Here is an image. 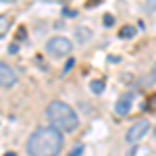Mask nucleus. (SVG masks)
Instances as JSON below:
<instances>
[{"instance_id": "nucleus-18", "label": "nucleus", "mask_w": 156, "mask_h": 156, "mask_svg": "<svg viewBox=\"0 0 156 156\" xmlns=\"http://www.w3.org/2000/svg\"><path fill=\"white\" fill-rule=\"evenodd\" d=\"M2 2H15V0H2Z\"/></svg>"}, {"instance_id": "nucleus-1", "label": "nucleus", "mask_w": 156, "mask_h": 156, "mask_svg": "<svg viewBox=\"0 0 156 156\" xmlns=\"http://www.w3.org/2000/svg\"><path fill=\"white\" fill-rule=\"evenodd\" d=\"M65 144V137L58 129L37 127L27 140V154L29 156H58Z\"/></svg>"}, {"instance_id": "nucleus-15", "label": "nucleus", "mask_w": 156, "mask_h": 156, "mask_svg": "<svg viewBox=\"0 0 156 156\" xmlns=\"http://www.w3.org/2000/svg\"><path fill=\"white\" fill-rule=\"evenodd\" d=\"M150 108H152V110H156V96L152 98V102H150Z\"/></svg>"}, {"instance_id": "nucleus-3", "label": "nucleus", "mask_w": 156, "mask_h": 156, "mask_svg": "<svg viewBox=\"0 0 156 156\" xmlns=\"http://www.w3.org/2000/svg\"><path fill=\"white\" fill-rule=\"evenodd\" d=\"M73 50V42L69 37L65 36H56L48 40V44H46V54L52 56V58H65V56H69Z\"/></svg>"}, {"instance_id": "nucleus-14", "label": "nucleus", "mask_w": 156, "mask_h": 156, "mask_svg": "<svg viewBox=\"0 0 156 156\" xmlns=\"http://www.w3.org/2000/svg\"><path fill=\"white\" fill-rule=\"evenodd\" d=\"M73 65H75V62H73V60H69V62H67V67H65V73H67V71H71V67H73Z\"/></svg>"}, {"instance_id": "nucleus-8", "label": "nucleus", "mask_w": 156, "mask_h": 156, "mask_svg": "<svg viewBox=\"0 0 156 156\" xmlns=\"http://www.w3.org/2000/svg\"><path fill=\"white\" fill-rule=\"evenodd\" d=\"M11 17L9 15H0V37H4L9 34V29H11Z\"/></svg>"}, {"instance_id": "nucleus-12", "label": "nucleus", "mask_w": 156, "mask_h": 156, "mask_svg": "<svg viewBox=\"0 0 156 156\" xmlns=\"http://www.w3.org/2000/svg\"><path fill=\"white\" fill-rule=\"evenodd\" d=\"M81 152H83V146L79 144V146H75V148H73V152H71V156H81Z\"/></svg>"}, {"instance_id": "nucleus-6", "label": "nucleus", "mask_w": 156, "mask_h": 156, "mask_svg": "<svg viewBox=\"0 0 156 156\" xmlns=\"http://www.w3.org/2000/svg\"><path fill=\"white\" fill-rule=\"evenodd\" d=\"M131 108H133V94H123L115 102V110H117V115H121V117H127L131 112Z\"/></svg>"}, {"instance_id": "nucleus-17", "label": "nucleus", "mask_w": 156, "mask_h": 156, "mask_svg": "<svg viewBox=\"0 0 156 156\" xmlns=\"http://www.w3.org/2000/svg\"><path fill=\"white\" fill-rule=\"evenodd\" d=\"M152 77L156 79V62H154V67H152Z\"/></svg>"}, {"instance_id": "nucleus-9", "label": "nucleus", "mask_w": 156, "mask_h": 156, "mask_svg": "<svg viewBox=\"0 0 156 156\" xmlns=\"http://www.w3.org/2000/svg\"><path fill=\"white\" fill-rule=\"evenodd\" d=\"M119 36L123 37V40H131V37L135 36V27H133V25H125V27H121Z\"/></svg>"}, {"instance_id": "nucleus-2", "label": "nucleus", "mask_w": 156, "mask_h": 156, "mask_svg": "<svg viewBox=\"0 0 156 156\" xmlns=\"http://www.w3.org/2000/svg\"><path fill=\"white\" fill-rule=\"evenodd\" d=\"M46 117H48L50 125L58 131H75L77 125H79V117L77 112L73 110L67 102H60V100H52L48 106H46Z\"/></svg>"}, {"instance_id": "nucleus-7", "label": "nucleus", "mask_w": 156, "mask_h": 156, "mask_svg": "<svg viewBox=\"0 0 156 156\" xmlns=\"http://www.w3.org/2000/svg\"><path fill=\"white\" fill-rule=\"evenodd\" d=\"M77 42H81V44H85V42H90L92 40V31H90V27H77Z\"/></svg>"}, {"instance_id": "nucleus-11", "label": "nucleus", "mask_w": 156, "mask_h": 156, "mask_svg": "<svg viewBox=\"0 0 156 156\" xmlns=\"http://www.w3.org/2000/svg\"><path fill=\"white\" fill-rule=\"evenodd\" d=\"M144 11L146 12H154L156 11V0H146L144 2Z\"/></svg>"}, {"instance_id": "nucleus-10", "label": "nucleus", "mask_w": 156, "mask_h": 156, "mask_svg": "<svg viewBox=\"0 0 156 156\" xmlns=\"http://www.w3.org/2000/svg\"><path fill=\"white\" fill-rule=\"evenodd\" d=\"M90 90H92L94 94H102V92H104V83L96 79V81H92V83H90Z\"/></svg>"}, {"instance_id": "nucleus-5", "label": "nucleus", "mask_w": 156, "mask_h": 156, "mask_svg": "<svg viewBox=\"0 0 156 156\" xmlns=\"http://www.w3.org/2000/svg\"><path fill=\"white\" fill-rule=\"evenodd\" d=\"M19 79V73L12 69L11 65L0 62V87H12Z\"/></svg>"}, {"instance_id": "nucleus-19", "label": "nucleus", "mask_w": 156, "mask_h": 156, "mask_svg": "<svg viewBox=\"0 0 156 156\" xmlns=\"http://www.w3.org/2000/svg\"><path fill=\"white\" fill-rule=\"evenodd\" d=\"M4 156H15V154H4Z\"/></svg>"}, {"instance_id": "nucleus-16", "label": "nucleus", "mask_w": 156, "mask_h": 156, "mask_svg": "<svg viewBox=\"0 0 156 156\" xmlns=\"http://www.w3.org/2000/svg\"><path fill=\"white\" fill-rule=\"evenodd\" d=\"M44 2H52V4H58V2H67V0H44Z\"/></svg>"}, {"instance_id": "nucleus-4", "label": "nucleus", "mask_w": 156, "mask_h": 156, "mask_svg": "<svg viewBox=\"0 0 156 156\" xmlns=\"http://www.w3.org/2000/svg\"><path fill=\"white\" fill-rule=\"evenodd\" d=\"M148 131H150V121H148V119H140V121H135L131 127L127 129L125 140H127L129 144H137L140 140H144V135Z\"/></svg>"}, {"instance_id": "nucleus-13", "label": "nucleus", "mask_w": 156, "mask_h": 156, "mask_svg": "<svg viewBox=\"0 0 156 156\" xmlns=\"http://www.w3.org/2000/svg\"><path fill=\"white\" fill-rule=\"evenodd\" d=\"M112 23H115V19H112L110 15H106V17H104V25H112Z\"/></svg>"}]
</instances>
